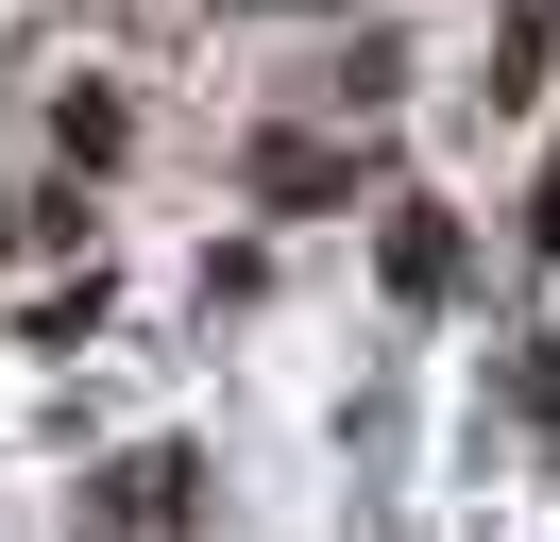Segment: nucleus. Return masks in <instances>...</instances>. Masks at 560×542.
<instances>
[{
	"mask_svg": "<svg viewBox=\"0 0 560 542\" xmlns=\"http://www.w3.org/2000/svg\"><path fill=\"white\" fill-rule=\"evenodd\" d=\"M51 136H69L85 169H103V153H119V85H69V102H51Z\"/></svg>",
	"mask_w": 560,
	"mask_h": 542,
	"instance_id": "nucleus-1",
	"label": "nucleus"
},
{
	"mask_svg": "<svg viewBox=\"0 0 560 542\" xmlns=\"http://www.w3.org/2000/svg\"><path fill=\"white\" fill-rule=\"evenodd\" d=\"M272 17H323V0H272Z\"/></svg>",
	"mask_w": 560,
	"mask_h": 542,
	"instance_id": "nucleus-2",
	"label": "nucleus"
}]
</instances>
